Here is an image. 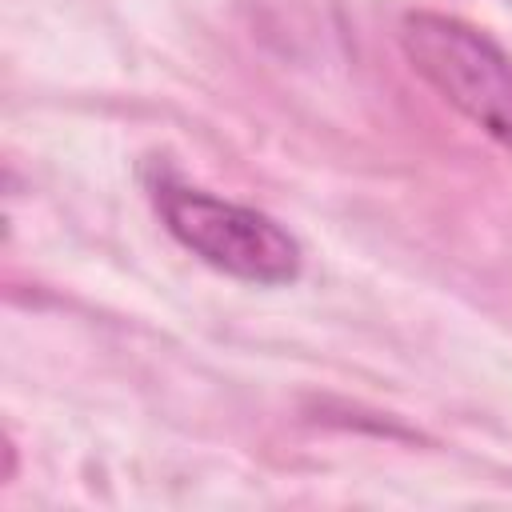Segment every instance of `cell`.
I'll return each mask as SVG.
<instances>
[{
  "mask_svg": "<svg viewBox=\"0 0 512 512\" xmlns=\"http://www.w3.org/2000/svg\"><path fill=\"white\" fill-rule=\"evenodd\" d=\"M148 196L164 232L200 264L260 288L300 280L304 248L276 216L184 184L172 172H160L148 184Z\"/></svg>",
  "mask_w": 512,
  "mask_h": 512,
  "instance_id": "1",
  "label": "cell"
},
{
  "mask_svg": "<svg viewBox=\"0 0 512 512\" xmlns=\"http://www.w3.org/2000/svg\"><path fill=\"white\" fill-rule=\"evenodd\" d=\"M400 52L444 104L512 152V56L484 28L448 12H408Z\"/></svg>",
  "mask_w": 512,
  "mask_h": 512,
  "instance_id": "2",
  "label": "cell"
}]
</instances>
